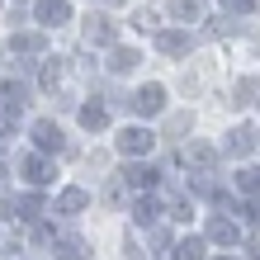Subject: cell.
<instances>
[{"label":"cell","instance_id":"cb8c5ba5","mask_svg":"<svg viewBox=\"0 0 260 260\" xmlns=\"http://www.w3.org/2000/svg\"><path fill=\"white\" fill-rule=\"evenodd\" d=\"M133 28H142V34H147V28H156V14H151V10H137L133 14Z\"/></svg>","mask_w":260,"mask_h":260},{"label":"cell","instance_id":"4fadbf2b","mask_svg":"<svg viewBox=\"0 0 260 260\" xmlns=\"http://www.w3.org/2000/svg\"><path fill=\"white\" fill-rule=\"evenodd\" d=\"M175 260H208V237H189L175 246Z\"/></svg>","mask_w":260,"mask_h":260},{"label":"cell","instance_id":"6da1fadb","mask_svg":"<svg viewBox=\"0 0 260 260\" xmlns=\"http://www.w3.org/2000/svg\"><path fill=\"white\" fill-rule=\"evenodd\" d=\"M19 171H24V180H28V185H52L57 166L43 156V151H34V156H24V161H19Z\"/></svg>","mask_w":260,"mask_h":260},{"label":"cell","instance_id":"5b68a950","mask_svg":"<svg viewBox=\"0 0 260 260\" xmlns=\"http://www.w3.org/2000/svg\"><path fill=\"white\" fill-rule=\"evenodd\" d=\"M255 137H260L255 128H246V123H241V128H232V133H227V147H222V151H227V156H251V151H255Z\"/></svg>","mask_w":260,"mask_h":260},{"label":"cell","instance_id":"8fae6325","mask_svg":"<svg viewBox=\"0 0 260 260\" xmlns=\"http://www.w3.org/2000/svg\"><path fill=\"white\" fill-rule=\"evenodd\" d=\"M137 62H142V57H137V48H114V52H109V71H114V76L137 71Z\"/></svg>","mask_w":260,"mask_h":260},{"label":"cell","instance_id":"9c48e42d","mask_svg":"<svg viewBox=\"0 0 260 260\" xmlns=\"http://www.w3.org/2000/svg\"><path fill=\"white\" fill-rule=\"evenodd\" d=\"M67 19H71L67 0H38V24H67Z\"/></svg>","mask_w":260,"mask_h":260},{"label":"cell","instance_id":"f546056e","mask_svg":"<svg viewBox=\"0 0 260 260\" xmlns=\"http://www.w3.org/2000/svg\"><path fill=\"white\" fill-rule=\"evenodd\" d=\"M218 260H232V255H218Z\"/></svg>","mask_w":260,"mask_h":260},{"label":"cell","instance_id":"603a6c76","mask_svg":"<svg viewBox=\"0 0 260 260\" xmlns=\"http://www.w3.org/2000/svg\"><path fill=\"white\" fill-rule=\"evenodd\" d=\"M171 218H175V222H189V218H194L189 199H175V204H171Z\"/></svg>","mask_w":260,"mask_h":260},{"label":"cell","instance_id":"d4e9b609","mask_svg":"<svg viewBox=\"0 0 260 260\" xmlns=\"http://www.w3.org/2000/svg\"><path fill=\"white\" fill-rule=\"evenodd\" d=\"M189 128V114H175L171 118V123H166V133H171V137H180V133H185Z\"/></svg>","mask_w":260,"mask_h":260},{"label":"cell","instance_id":"52a82bcc","mask_svg":"<svg viewBox=\"0 0 260 260\" xmlns=\"http://www.w3.org/2000/svg\"><path fill=\"white\" fill-rule=\"evenodd\" d=\"M34 142H38V151H62L67 142H62V128L52 123V118H38L34 123Z\"/></svg>","mask_w":260,"mask_h":260},{"label":"cell","instance_id":"ffe728a7","mask_svg":"<svg viewBox=\"0 0 260 260\" xmlns=\"http://www.w3.org/2000/svg\"><path fill=\"white\" fill-rule=\"evenodd\" d=\"M10 48H14V52H43V34H19Z\"/></svg>","mask_w":260,"mask_h":260},{"label":"cell","instance_id":"4316f807","mask_svg":"<svg viewBox=\"0 0 260 260\" xmlns=\"http://www.w3.org/2000/svg\"><path fill=\"white\" fill-rule=\"evenodd\" d=\"M123 260H142V246H133V241H128V246H123Z\"/></svg>","mask_w":260,"mask_h":260},{"label":"cell","instance_id":"5bb4252c","mask_svg":"<svg viewBox=\"0 0 260 260\" xmlns=\"http://www.w3.org/2000/svg\"><path fill=\"white\" fill-rule=\"evenodd\" d=\"M104 123H109V109H104V104H85V109H81V128L100 133Z\"/></svg>","mask_w":260,"mask_h":260},{"label":"cell","instance_id":"3957f363","mask_svg":"<svg viewBox=\"0 0 260 260\" xmlns=\"http://www.w3.org/2000/svg\"><path fill=\"white\" fill-rule=\"evenodd\" d=\"M156 48H161V57H189L194 34H185V28H166V34L156 38Z\"/></svg>","mask_w":260,"mask_h":260},{"label":"cell","instance_id":"ac0fdd59","mask_svg":"<svg viewBox=\"0 0 260 260\" xmlns=\"http://www.w3.org/2000/svg\"><path fill=\"white\" fill-rule=\"evenodd\" d=\"M156 213H161V204H156V199H137V204H133V218L142 222V227H151V222H156Z\"/></svg>","mask_w":260,"mask_h":260},{"label":"cell","instance_id":"d6986e66","mask_svg":"<svg viewBox=\"0 0 260 260\" xmlns=\"http://www.w3.org/2000/svg\"><path fill=\"white\" fill-rule=\"evenodd\" d=\"M237 189H241V194H260V166H246V171H237Z\"/></svg>","mask_w":260,"mask_h":260},{"label":"cell","instance_id":"2e32d148","mask_svg":"<svg viewBox=\"0 0 260 260\" xmlns=\"http://www.w3.org/2000/svg\"><path fill=\"white\" fill-rule=\"evenodd\" d=\"M199 10H204V5H199V0H171V5H166V14H171V19H199Z\"/></svg>","mask_w":260,"mask_h":260},{"label":"cell","instance_id":"ba28073f","mask_svg":"<svg viewBox=\"0 0 260 260\" xmlns=\"http://www.w3.org/2000/svg\"><path fill=\"white\" fill-rule=\"evenodd\" d=\"M81 34H85V43H90V48H104V43H114V24L104 19V14H90Z\"/></svg>","mask_w":260,"mask_h":260},{"label":"cell","instance_id":"7c38bea8","mask_svg":"<svg viewBox=\"0 0 260 260\" xmlns=\"http://www.w3.org/2000/svg\"><path fill=\"white\" fill-rule=\"evenodd\" d=\"M57 260H90V251H85V241L81 237H57V251H52Z\"/></svg>","mask_w":260,"mask_h":260},{"label":"cell","instance_id":"8992f818","mask_svg":"<svg viewBox=\"0 0 260 260\" xmlns=\"http://www.w3.org/2000/svg\"><path fill=\"white\" fill-rule=\"evenodd\" d=\"M204 237H208V241H218V246H237V241H241V232H237V222H232V218H208Z\"/></svg>","mask_w":260,"mask_h":260},{"label":"cell","instance_id":"277c9868","mask_svg":"<svg viewBox=\"0 0 260 260\" xmlns=\"http://www.w3.org/2000/svg\"><path fill=\"white\" fill-rule=\"evenodd\" d=\"M133 109L142 114V118L161 114V109H166V90H161V85H142V90H137V95H133Z\"/></svg>","mask_w":260,"mask_h":260},{"label":"cell","instance_id":"9a60e30c","mask_svg":"<svg viewBox=\"0 0 260 260\" xmlns=\"http://www.w3.org/2000/svg\"><path fill=\"white\" fill-rule=\"evenodd\" d=\"M123 180H128L133 189H151V185H156V171H151V166H128Z\"/></svg>","mask_w":260,"mask_h":260},{"label":"cell","instance_id":"7402d4cb","mask_svg":"<svg viewBox=\"0 0 260 260\" xmlns=\"http://www.w3.org/2000/svg\"><path fill=\"white\" fill-rule=\"evenodd\" d=\"M255 90H260V85L251 81V76H241V81H237V100H232V104H251V95H255Z\"/></svg>","mask_w":260,"mask_h":260},{"label":"cell","instance_id":"83f0119b","mask_svg":"<svg viewBox=\"0 0 260 260\" xmlns=\"http://www.w3.org/2000/svg\"><path fill=\"white\" fill-rule=\"evenodd\" d=\"M246 255H251V260H260V237H251V241H246Z\"/></svg>","mask_w":260,"mask_h":260},{"label":"cell","instance_id":"484cf974","mask_svg":"<svg viewBox=\"0 0 260 260\" xmlns=\"http://www.w3.org/2000/svg\"><path fill=\"white\" fill-rule=\"evenodd\" d=\"M222 5H227V10H255L260 0H222Z\"/></svg>","mask_w":260,"mask_h":260},{"label":"cell","instance_id":"7a4b0ae2","mask_svg":"<svg viewBox=\"0 0 260 260\" xmlns=\"http://www.w3.org/2000/svg\"><path fill=\"white\" fill-rule=\"evenodd\" d=\"M151 147H156V137L147 128H123L118 133V151H123V156H147Z\"/></svg>","mask_w":260,"mask_h":260},{"label":"cell","instance_id":"f1b7e54d","mask_svg":"<svg viewBox=\"0 0 260 260\" xmlns=\"http://www.w3.org/2000/svg\"><path fill=\"white\" fill-rule=\"evenodd\" d=\"M104 5H123V0H104Z\"/></svg>","mask_w":260,"mask_h":260},{"label":"cell","instance_id":"30bf717a","mask_svg":"<svg viewBox=\"0 0 260 260\" xmlns=\"http://www.w3.org/2000/svg\"><path fill=\"white\" fill-rule=\"evenodd\" d=\"M85 208H90L85 189H62V194H57V213H67V218H71V213H85Z\"/></svg>","mask_w":260,"mask_h":260},{"label":"cell","instance_id":"e0dca14e","mask_svg":"<svg viewBox=\"0 0 260 260\" xmlns=\"http://www.w3.org/2000/svg\"><path fill=\"white\" fill-rule=\"evenodd\" d=\"M185 161L194 166V171H208V166H213V147H204V142H194V147H185Z\"/></svg>","mask_w":260,"mask_h":260},{"label":"cell","instance_id":"44dd1931","mask_svg":"<svg viewBox=\"0 0 260 260\" xmlns=\"http://www.w3.org/2000/svg\"><path fill=\"white\" fill-rule=\"evenodd\" d=\"M237 218H241V222H251V227H260V199H255V194L237 208Z\"/></svg>","mask_w":260,"mask_h":260}]
</instances>
